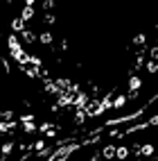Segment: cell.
Masks as SVG:
<instances>
[{
    "mask_svg": "<svg viewBox=\"0 0 158 161\" xmlns=\"http://www.w3.org/2000/svg\"><path fill=\"white\" fill-rule=\"evenodd\" d=\"M79 150H81V143H70V141H68V143H61L48 159H50V161H66L72 152H79Z\"/></svg>",
    "mask_w": 158,
    "mask_h": 161,
    "instance_id": "6da1fadb",
    "label": "cell"
},
{
    "mask_svg": "<svg viewBox=\"0 0 158 161\" xmlns=\"http://www.w3.org/2000/svg\"><path fill=\"white\" fill-rule=\"evenodd\" d=\"M84 111H86V116H88V118H97V116H102V114H104L99 100H88V102H86V107H84Z\"/></svg>",
    "mask_w": 158,
    "mask_h": 161,
    "instance_id": "7a4b0ae2",
    "label": "cell"
},
{
    "mask_svg": "<svg viewBox=\"0 0 158 161\" xmlns=\"http://www.w3.org/2000/svg\"><path fill=\"white\" fill-rule=\"evenodd\" d=\"M72 98H75V93L59 91L57 93V107H59V109H63V107H72Z\"/></svg>",
    "mask_w": 158,
    "mask_h": 161,
    "instance_id": "3957f363",
    "label": "cell"
},
{
    "mask_svg": "<svg viewBox=\"0 0 158 161\" xmlns=\"http://www.w3.org/2000/svg\"><path fill=\"white\" fill-rule=\"evenodd\" d=\"M9 55H12V59H14L16 64H25V61H29V52H25L23 46H20V48H14V50H9Z\"/></svg>",
    "mask_w": 158,
    "mask_h": 161,
    "instance_id": "277c9868",
    "label": "cell"
},
{
    "mask_svg": "<svg viewBox=\"0 0 158 161\" xmlns=\"http://www.w3.org/2000/svg\"><path fill=\"white\" fill-rule=\"evenodd\" d=\"M36 132H41V134H45L48 138H52V136H57V127L52 125V123H41L36 127Z\"/></svg>",
    "mask_w": 158,
    "mask_h": 161,
    "instance_id": "5b68a950",
    "label": "cell"
},
{
    "mask_svg": "<svg viewBox=\"0 0 158 161\" xmlns=\"http://www.w3.org/2000/svg\"><path fill=\"white\" fill-rule=\"evenodd\" d=\"M90 98H88V95L86 93H75V98H72V107H75V109H84V107H86V102H88Z\"/></svg>",
    "mask_w": 158,
    "mask_h": 161,
    "instance_id": "8992f818",
    "label": "cell"
},
{
    "mask_svg": "<svg viewBox=\"0 0 158 161\" xmlns=\"http://www.w3.org/2000/svg\"><path fill=\"white\" fill-rule=\"evenodd\" d=\"M34 5H25L23 7V12H20V18H23L25 20V23H27V20H32V18H34Z\"/></svg>",
    "mask_w": 158,
    "mask_h": 161,
    "instance_id": "52a82bcc",
    "label": "cell"
},
{
    "mask_svg": "<svg viewBox=\"0 0 158 161\" xmlns=\"http://www.w3.org/2000/svg\"><path fill=\"white\" fill-rule=\"evenodd\" d=\"M20 39H23V41H25V43L29 46V43H34V41H36V34H34V32H32L29 27H25L23 32H20Z\"/></svg>",
    "mask_w": 158,
    "mask_h": 161,
    "instance_id": "ba28073f",
    "label": "cell"
},
{
    "mask_svg": "<svg viewBox=\"0 0 158 161\" xmlns=\"http://www.w3.org/2000/svg\"><path fill=\"white\" fill-rule=\"evenodd\" d=\"M16 127H18L16 120H0V132H9V134H12Z\"/></svg>",
    "mask_w": 158,
    "mask_h": 161,
    "instance_id": "9c48e42d",
    "label": "cell"
},
{
    "mask_svg": "<svg viewBox=\"0 0 158 161\" xmlns=\"http://www.w3.org/2000/svg\"><path fill=\"white\" fill-rule=\"evenodd\" d=\"M25 30V20L20 18V16H16L14 20H12V32H16V34H20V32Z\"/></svg>",
    "mask_w": 158,
    "mask_h": 161,
    "instance_id": "30bf717a",
    "label": "cell"
},
{
    "mask_svg": "<svg viewBox=\"0 0 158 161\" xmlns=\"http://www.w3.org/2000/svg\"><path fill=\"white\" fill-rule=\"evenodd\" d=\"M140 86H142V80L138 75H131L129 77V91H140Z\"/></svg>",
    "mask_w": 158,
    "mask_h": 161,
    "instance_id": "8fae6325",
    "label": "cell"
},
{
    "mask_svg": "<svg viewBox=\"0 0 158 161\" xmlns=\"http://www.w3.org/2000/svg\"><path fill=\"white\" fill-rule=\"evenodd\" d=\"M43 46H52V41H54V36H52V32H41V34L36 36Z\"/></svg>",
    "mask_w": 158,
    "mask_h": 161,
    "instance_id": "7c38bea8",
    "label": "cell"
},
{
    "mask_svg": "<svg viewBox=\"0 0 158 161\" xmlns=\"http://www.w3.org/2000/svg\"><path fill=\"white\" fill-rule=\"evenodd\" d=\"M7 48H9V50H14V48H20V39L16 36V32L7 36Z\"/></svg>",
    "mask_w": 158,
    "mask_h": 161,
    "instance_id": "4fadbf2b",
    "label": "cell"
},
{
    "mask_svg": "<svg viewBox=\"0 0 158 161\" xmlns=\"http://www.w3.org/2000/svg\"><path fill=\"white\" fill-rule=\"evenodd\" d=\"M156 152V147L151 145V143H145V145H140V157H151Z\"/></svg>",
    "mask_w": 158,
    "mask_h": 161,
    "instance_id": "5bb4252c",
    "label": "cell"
},
{
    "mask_svg": "<svg viewBox=\"0 0 158 161\" xmlns=\"http://www.w3.org/2000/svg\"><path fill=\"white\" fill-rule=\"evenodd\" d=\"M129 154H131V150H129V147H124V145L115 147V159H126Z\"/></svg>",
    "mask_w": 158,
    "mask_h": 161,
    "instance_id": "9a60e30c",
    "label": "cell"
},
{
    "mask_svg": "<svg viewBox=\"0 0 158 161\" xmlns=\"http://www.w3.org/2000/svg\"><path fill=\"white\" fill-rule=\"evenodd\" d=\"M36 127H38V125H36L34 120H25V123H23V132H25V134H34Z\"/></svg>",
    "mask_w": 158,
    "mask_h": 161,
    "instance_id": "2e32d148",
    "label": "cell"
},
{
    "mask_svg": "<svg viewBox=\"0 0 158 161\" xmlns=\"http://www.w3.org/2000/svg\"><path fill=\"white\" fill-rule=\"evenodd\" d=\"M14 141H7V143H0V152H3V157H7L9 152H12V150H14Z\"/></svg>",
    "mask_w": 158,
    "mask_h": 161,
    "instance_id": "e0dca14e",
    "label": "cell"
},
{
    "mask_svg": "<svg viewBox=\"0 0 158 161\" xmlns=\"http://www.w3.org/2000/svg\"><path fill=\"white\" fill-rule=\"evenodd\" d=\"M86 118H88V116H86V111H84V109H77V111H75V116H72V120H75L77 125H81L84 120H86Z\"/></svg>",
    "mask_w": 158,
    "mask_h": 161,
    "instance_id": "ac0fdd59",
    "label": "cell"
},
{
    "mask_svg": "<svg viewBox=\"0 0 158 161\" xmlns=\"http://www.w3.org/2000/svg\"><path fill=\"white\" fill-rule=\"evenodd\" d=\"M99 154H102L104 159H113V157H115V145H106Z\"/></svg>",
    "mask_w": 158,
    "mask_h": 161,
    "instance_id": "d6986e66",
    "label": "cell"
},
{
    "mask_svg": "<svg viewBox=\"0 0 158 161\" xmlns=\"http://www.w3.org/2000/svg\"><path fill=\"white\" fill-rule=\"evenodd\" d=\"M126 102H129V95H118L115 102H113V109H120V107H124Z\"/></svg>",
    "mask_w": 158,
    "mask_h": 161,
    "instance_id": "ffe728a7",
    "label": "cell"
},
{
    "mask_svg": "<svg viewBox=\"0 0 158 161\" xmlns=\"http://www.w3.org/2000/svg\"><path fill=\"white\" fill-rule=\"evenodd\" d=\"M145 41H147L145 34H135V36L131 39V43H133V46H138V48H142V46H145Z\"/></svg>",
    "mask_w": 158,
    "mask_h": 161,
    "instance_id": "44dd1931",
    "label": "cell"
},
{
    "mask_svg": "<svg viewBox=\"0 0 158 161\" xmlns=\"http://www.w3.org/2000/svg\"><path fill=\"white\" fill-rule=\"evenodd\" d=\"M29 64H34V66L38 68V66H43V59H41L38 55H29Z\"/></svg>",
    "mask_w": 158,
    "mask_h": 161,
    "instance_id": "7402d4cb",
    "label": "cell"
},
{
    "mask_svg": "<svg viewBox=\"0 0 158 161\" xmlns=\"http://www.w3.org/2000/svg\"><path fill=\"white\" fill-rule=\"evenodd\" d=\"M147 70H149V73H158V61H156V59H151L149 64H147Z\"/></svg>",
    "mask_w": 158,
    "mask_h": 161,
    "instance_id": "603a6c76",
    "label": "cell"
},
{
    "mask_svg": "<svg viewBox=\"0 0 158 161\" xmlns=\"http://www.w3.org/2000/svg\"><path fill=\"white\" fill-rule=\"evenodd\" d=\"M0 114H3V118H5V120H12V118H14V111H12V109H3Z\"/></svg>",
    "mask_w": 158,
    "mask_h": 161,
    "instance_id": "cb8c5ba5",
    "label": "cell"
},
{
    "mask_svg": "<svg viewBox=\"0 0 158 161\" xmlns=\"http://www.w3.org/2000/svg\"><path fill=\"white\" fill-rule=\"evenodd\" d=\"M54 20H57V16L52 14V12H50V14H45V23H48V25H52V23H54Z\"/></svg>",
    "mask_w": 158,
    "mask_h": 161,
    "instance_id": "d4e9b609",
    "label": "cell"
},
{
    "mask_svg": "<svg viewBox=\"0 0 158 161\" xmlns=\"http://www.w3.org/2000/svg\"><path fill=\"white\" fill-rule=\"evenodd\" d=\"M54 7V0H43V9H52Z\"/></svg>",
    "mask_w": 158,
    "mask_h": 161,
    "instance_id": "484cf974",
    "label": "cell"
},
{
    "mask_svg": "<svg viewBox=\"0 0 158 161\" xmlns=\"http://www.w3.org/2000/svg\"><path fill=\"white\" fill-rule=\"evenodd\" d=\"M131 152H133L135 157H140V143H135V145L131 147Z\"/></svg>",
    "mask_w": 158,
    "mask_h": 161,
    "instance_id": "4316f807",
    "label": "cell"
},
{
    "mask_svg": "<svg viewBox=\"0 0 158 161\" xmlns=\"http://www.w3.org/2000/svg\"><path fill=\"white\" fill-rule=\"evenodd\" d=\"M151 59H156V61H158V46H154V48H151Z\"/></svg>",
    "mask_w": 158,
    "mask_h": 161,
    "instance_id": "83f0119b",
    "label": "cell"
},
{
    "mask_svg": "<svg viewBox=\"0 0 158 161\" xmlns=\"http://www.w3.org/2000/svg\"><path fill=\"white\" fill-rule=\"evenodd\" d=\"M43 145H45V141H36V143H34V150H41Z\"/></svg>",
    "mask_w": 158,
    "mask_h": 161,
    "instance_id": "f1b7e54d",
    "label": "cell"
},
{
    "mask_svg": "<svg viewBox=\"0 0 158 161\" xmlns=\"http://www.w3.org/2000/svg\"><path fill=\"white\" fill-rule=\"evenodd\" d=\"M36 3V0H25V5H34Z\"/></svg>",
    "mask_w": 158,
    "mask_h": 161,
    "instance_id": "f546056e",
    "label": "cell"
}]
</instances>
